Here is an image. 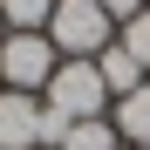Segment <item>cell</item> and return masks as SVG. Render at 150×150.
<instances>
[{"label": "cell", "instance_id": "obj_8", "mask_svg": "<svg viewBox=\"0 0 150 150\" xmlns=\"http://www.w3.org/2000/svg\"><path fill=\"white\" fill-rule=\"evenodd\" d=\"M62 150H123V137H116V123H109V116H96V123H68Z\"/></svg>", "mask_w": 150, "mask_h": 150}, {"label": "cell", "instance_id": "obj_10", "mask_svg": "<svg viewBox=\"0 0 150 150\" xmlns=\"http://www.w3.org/2000/svg\"><path fill=\"white\" fill-rule=\"evenodd\" d=\"M103 14L123 28V21H137V14H143V0H103Z\"/></svg>", "mask_w": 150, "mask_h": 150}, {"label": "cell", "instance_id": "obj_4", "mask_svg": "<svg viewBox=\"0 0 150 150\" xmlns=\"http://www.w3.org/2000/svg\"><path fill=\"white\" fill-rule=\"evenodd\" d=\"M0 150H41V96L0 89Z\"/></svg>", "mask_w": 150, "mask_h": 150}, {"label": "cell", "instance_id": "obj_9", "mask_svg": "<svg viewBox=\"0 0 150 150\" xmlns=\"http://www.w3.org/2000/svg\"><path fill=\"white\" fill-rule=\"evenodd\" d=\"M116 41L130 48V62H137V68L150 75V7H143L137 21H123V28H116Z\"/></svg>", "mask_w": 150, "mask_h": 150}, {"label": "cell", "instance_id": "obj_3", "mask_svg": "<svg viewBox=\"0 0 150 150\" xmlns=\"http://www.w3.org/2000/svg\"><path fill=\"white\" fill-rule=\"evenodd\" d=\"M55 68H62V55H55L48 34H0V89L41 96Z\"/></svg>", "mask_w": 150, "mask_h": 150}, {"label": "cell", "instance_id": "obj_1", "mask_svg": "<svg viewBox=\"0 0 150 150\" xmlns=\"http://www.w3.org/2000/svg\"><path fill=\"white\" fill-rule=\"evenodd\" d=\"M48 41H55L62 62H96L116 41V21L103 14V0H55L48 14Z\"/></svg>", "mask_w": 150, "mask_h": 150}, {"label": "cell", "instance_id": "obj_7", "mask_svg": "<svg viewBox=\"0 0 150 150\" xmlns=\"http://www.w3.org/2000/svg\"><path fill=\"white\" fill-rule=\"evenodd\" d=\"M48 14H55V0H0L7 34H48Z\"/></svg>", "mask_w": 150, "mask_h": 150}, {"label": "cell", "instance_id": "obj_6", "mask_svg": "<svg viewBox=\"0 0 150 150\" xmlns=\"http://www.w3.org/2000/svg\"><path fill=\"white\" fill-rule=\"evenodd\" d=\"M109 123H116V137L123 143H150V82L143 89H130V96H123V103H109Z\"/></svg>", "mask_w": 150, "mask_h": 150}, {"label": "cell", "instance_id": "obj_5", "mask_svg": "<svg viewBox=\"0 0 150 150\" xmlns=\"http://www.w3.org/2000/svg\"><path fill=\"white\" fill-rule=\"evenodd\" d=\"M96 75H103V89H109V103H123L130 89H143V82H150V75H143V68L130 62V48H123V41H109L103 55H96Z\"/></svg>", "mask_w": 150, "mask_h": 150}, {"label": "cell", "instance_id": "obj_2", "mask_svg": "<svg viewBox=\"0 0 150 150\" xmlns=\"http://www.w3.org/2000/svg\"><path fill=\"white\" fill-rule=\"evenodd\" d=\"M41 109L62 116V123L109 116V89H103V75H96V62H62L55 75H48V89H41Z\"/></svg>", "mask_w": 150, "mask_h": 150}, {"label": "cell", "instance_id": "obj_12", "mask_svg": "<svg viewBox=\"0 0 150 150\" xmlns=\"http://www.w3.org/2000/svg\"><path fill=\"white\" fill-rule=\"evenodd\" d=\"M137 150H150V143H137Z\"/></svg>", "mask_w": 150, "mask_h": 150}, {"label": "cell", "instance_id": "obj_11", "mask_svg": "<svg viewBox=\"0 0 150 150\" xmlns=\"http://www.w3.org/2000/svg\"><path fill=\"white\" fill-rule=\"evenodd\" d=\"M0 34H7V21H0Z\"/></svg>", "mask_w": 150, "mask_h": 150}, {"label": "cell", "instance_id": "obj_13", "mask_svg": "<svg viewBox=\"0 0 150 150\" xmlns=\"http://www.w3.org/2000/svg\"><path fill=\"white\" fill-rule=\"evenodd\" d=\"M143 7H150V0H143Z\"/></svg>", "mask_w": 150, "mask_h": 150}]
</instances>
